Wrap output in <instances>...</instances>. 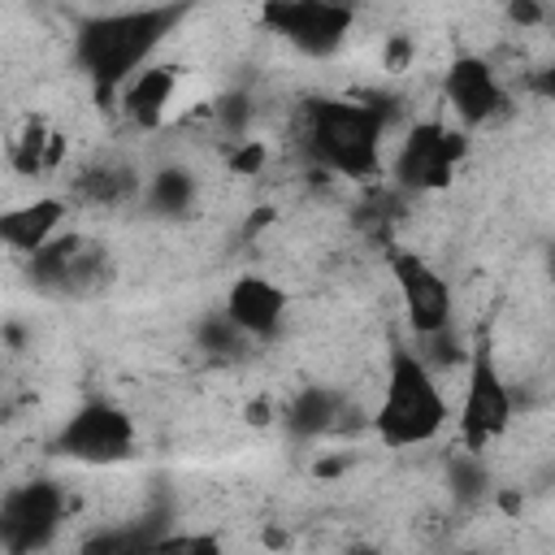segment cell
<instances>
[{
    "instance_id": "6da1fadb",
    "label": "cell",
    "mask_w": 555,
    "mask_h": 555,
    "mask_svg": "<svg viewBox=\"0 0 555 555\" xmlns=\"http://www.w3.org/2000/svg\"><path fill=\"white\" fill-rule=\"evenodd\" d=\"M186 17L182 4H160V9H117V13H95L78 22L74 30V61L91 78L95 95L108 100L117 87L152 65L156 48L173 35V26Z\"/></svg>"
},
{
    "instance_id": "7a4b0ae2",
    "label": "cell",
    "mask_w": 555,
    "mask_h": 555,
    "mask_svg": "<svg viewBox=\"0 0 555 555\" xmlns=\"http://www.w3.org/2000/svg\"><path fill=\"white\" fill-rule=\"evenodd\" d=\"M299 139L312 165L343 178H373L382 173L386 108L347 95H312L299 108Z\"/></svg>"
},
{
    "instance_id": "3957f363",
    "label": "cell",
    "mask_w": 555,
    "mask_h": 555,
    "mask_svg": "<svg viewBox=\"0 0 555 555\" xmlns=\"http://www.w3.org/2000/svg\"><path fill=\"white\" fill-rule=\"evenodd\" d=\"M447 421H451V403L442 395V377H434L412 356V347L395 343L386 356L377 403L369 412L373 434L390 451H412V447H429L447 429Z\"/></svg>"
},
{
    "instance_id": "277c9868",
    "label": "cell",
    "mask_w": 555,
    "mask_h": 555,
    "mask_svg": "<svg viewBox=\"0 0 555 555\" xmlns=\"http://www.w3.org/2000/svg\"><path fill=\"white\" fill-rule=\"evenodd\" d=\"M516 425V390L507 382V373L494 360V347L486 338H477L468 347V364H464V395H460V412H455V429H460V447L473 455H486L499 438H507Z\"/></svg>"
},
{
    "instance_id": "5b68a950",
    "label": "cell",
    "mask_w": 555,
    "mask_h": 555,
    "mask_svg": "<svg viewBox=\"0 0 555 555\" xmlns=\"http://www.w3.org/2000/svg\"><path fill=\"white\" fill-rule=\"evenodd\" d=\"M468 152V134L464 130H451L447 121L438 117H425V121H412L390 156V173H395V186L408 191V195H434V191H447L451 186V173L460 165V156Z\"/></svg>"
},
{
    "instance_id": "8992f818",
    "label": "cell",
    "mask_w": 555,
    "mask_h": 555,
    "mask_svg": "<svg viewBox=\"0 0 555 555\" xmlns=\"http://www.w3.org/2000/svg\"><path fill=\"white\" fill-rule=\"evenodd\" d=\"M52 451L91 468L121 464L134 455V416L113 399H87L61 421Z\"/></svg>"
},
{
    "instance_id": "52a82bcc",
    "label": "cell",
    "mask_w": 555,
    "mask_h": 555,
    "mask_svg": "<svg viewBox=\"0 0 555 555\" xmlns=\"http://www.w3.org/2000/svg\"><path fill=\"white\" fill-rule=\"evenodd\" d=\"M69 520V494L61 481H22L0 494V551L4 555H43L61 525Z\"/></svg>"
},
{
    "instance_id": "ba28073f",
    "label": "cell",
    "mask_w": 555,
    "mask_h": 555,
    "mask_svg": "<svg viewBox=\"0 0 555 555\" xmlns=\"http://www.w3.org/2000/svg\"><path fill=\"white\" fill-rule=\"evenodd\" d=\"M386 269H390L395 299L403 308V321H408L412 338H429V334L451 330L455 295H451L447 273L429 256H421L416 247H390L386 251Z\"/></svg>"
},
{
    "instance_id": "9c48e42d",
    "label": "cell",
    "mask_w": 555,
    "mask_h": 555,
    "mask_svg": "<svg viewBox=\"0 0 555 555\" xmlns=\"http://www.w3.org/2000/svg\"><path fill=\"white\" fill-rule=\"evenodd\" d=\"M260 22L269 35H278L286 48H295L308 61H330L343 52L356 13L347 4H325V0H278L260 9Z\"/></svg>"
},
{
    "instance_id": "30bf717a",
    "label": "cell",
    "mask_w": 555,
    "mask_h": 555,
    "mask_svg": "<svg viewBox=\"0 0 555 555\" xmlns=\"http://www.w3.org/2000/svg\"><path fill=\"white\" fill-rule=\"evenodd\" d=\"M442 100L447 108L455 113L460 130H477V126H490L494 117L507 113V87L499 78V69L477 56V52H455L442 69Z\"/></svg>"
},
{
    "instance_id": "8fae6325",
    "label": "cell",
    "mask_w": 555,
    "mask_h": 555,
    "mask_svg": "<svg viewBox=\"0 0 555 555\" xmlns=\"http://www.w3.org/2000/svg\"><path fill=\"white\" fill-rule=\"evenodd\" d=\"M286 312H291V295L264 278V273H238L230 286H225V299H221V317L247 338V343H269L282 334L286 325Z\"/></svg>"
},
{
    "instance_id": "7c38bea8",
    "label": "cell",
    "mask_w": 555,
    "mask_h": 555,
    "mask_svg": "<svg viewBox=\"0 0 555 555\" xmlns=\"http://www.w3.org/2000/svg\"><path fill=\"white\" fill-rule=\"evenodd\" d=\"M178 100V65L152 61L117 87V108L134 130H160Z\"/></svg>"
},
{
    "instance_id": "4fadbf2b",
    "label": "cell",
    "mask_w": 555,
    "mask_h": 555,
    "mask_svg": "<svg viewBox=\"0 0 555 555\" xmlns=\"http://www.w3.org/2000/svg\"><path fill=\"white\" fill-rule=\"evenodd\" d=\"M65 212H69V204L61 195H35L26 204L4 208L0 212V247H9V251L30 260L39 247H48L61 234Z\"/></svg>"
},
{
    "instance_id": "5bb4252c",
    "label": "cell",
    "mask_w": 555,
    "mask_h": 555,
    "mask_svg": "<svg viewBox=\"0 0 555 555\" xmlns=\"http://www.w3.org/2000/svg\"><path fill=\"white\" fill-rule=\"evenodd\" d=\"M347 395L334 386H304L286 408H282V425L291 438H321V434H338L343 416H347Z\"/></svg>"
},
{
    "instance_id": "9a60e30c",
    "label": "cell",
    "mask_w": 555,
    "mask_h": 555,
    "mask_svg": "<svg viewBox=\"0 0 555 555\" xmlns=\"http://www.w3.org/2000/svg\"><path fill=\"white\" fill-rule=\"evenodd\" d=\"M139 191H143V178H139V169L126 165V160H95V165H87V169L78 173V182H74V195H78L82 204H95V208L130 204V199H139Z\"/></svg>"
},
{
    "instance_id": "2e32d148",
    "label": "cell",
    "mask_w": 555,
    "mask_h": 555,
    "mask_svg": "<svg viewBox=\"0 0 555 555\" xmlns=\"http://www.w3.org/2000/svg\"><path fill=\"white\" fill-rule=\"evenodd\" d=\"M195 195H199V182H195V173L182 169V165H165V169H156L152 182L143 186L147 208L160 212V217H178V212H186V208L195 204Z\"/></svg>"
},
{
    "instance_id": "e0dca14e",
    "label": "cell",
    "mask_w": 555,
    "mask_h": 555,
    "mask_svg": "<svg viewBox=\"0 0 555 555\" xmlns=\"http://www.w3.org/2000/svg\"><path fill=\"white\" fill-rule=\"evenodd\" d=\"M9 160H13V169L22 178H39L43 169H52L61 160V134H52L43 121H26L22 134L13 139Z\"/></svg>"
},
{
    "instance_id": "ac0fdd59",
    "label": "cell",
    "mask_w": 555,
    "mask_h": 555,
    "mask_svg": "<svg viewBox=\"0 0 555 555\" xmlns=\"http://www.w3.org/2000/svg\"><path fill=\"white\" fill-rule=\"evenodd\" d=\"M447 486H451V499H455V503H481V499L490 494L486 455L460 451V455L447 464Z\"/></svg>"
},
{
    "instance_id": "d6986e66",
    "label": "cell",
    "mask_w": 555,
    "mask_h": 555,
    "mask_svg": "<svg viewBox=\"0 0 555 555\" xmlns=\"http://www.w3.org/2000/svg\"><path fill=\"white\" fill-rule=\"evenodd\" d=\"M152 555H225V546L208 529H169L152 542Z\"/></svg>"
},
{
    "instance_id": "ffe728a7",
    "label": "cell",
    "mask_w": 555,
    "mask_h": 555,
    "mask_svg": "<svg viewBox=\"0 0 555 555\" xmlns=\"http://www.w3.org/2000/svg\"><path fill=\"white\" fill-rule=\"evenodd\" d=\"M199 347H204L208 356H243L251 343H247L221 312H212V317L199 325Z\"/></svg>"
},
{
    "instance_id": "44dd1931",
    "label": "cell",
    "mask_w": 555,
    "mask_h": 555,
    "mask_svg": "<svg viewBox=\"0 0 555 555\" xmlns=\"http://www.w3.org/2000/svg\"><path fill=\"white\" fill-rule=\"evenodd\" d=\"M121 542H126V529H95L78 542L74 555H121Z\"/></svg>"
},
{
    "instance_id": "7402d4cb",
    "label": "cell",
    "mask_w": 555,
    "mask_h": 555,
    "mask_svg": "<svg viewBox=\"0 0 555 555\" xmlns=\"http://www.w3.org/2000/svg\"><path fill=\"white\" fill-rule=\"evenodd\" d=\"M507 17H512L516 26H533V22H542V9L529 4V0H520V4H507Z\"/></svg>"
},
{
    "instance_id": "603a6c76",
    "label": "cell",
    "mask_w": 555,
    "mask_h": 555,
    "mask_svg": "<svg viewBox=\"0 0 555 555\" xmlns=\"http://www.w3.org/2000/svg\"><path fill=\"white\" fill-rule=\"evenodd\" d=\"M338 555H382V546H373V542H347Z\"/></svg>"
},
{
    "instance_id": "cb8c5ba5",
    "label": "cell",
    "mask_w": 555,
    "mask_h": 555,
    "mask_svg": "<svg viewBox=\"0 0 555 555\" xmlns=\"http://www.w3.org/2000/svg\"><path fill=\"white\" fill-rule=\"evenodd\" d=\"M0 464H4V447H0Z\"/></svg>"
}]
</instances>
